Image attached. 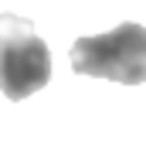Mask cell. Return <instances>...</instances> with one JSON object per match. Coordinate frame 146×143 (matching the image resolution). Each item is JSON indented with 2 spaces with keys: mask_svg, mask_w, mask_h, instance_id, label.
I'll use <instances>...</instances> for the list:
<instances>
[{
  "mask_svg": "<svg viewBox=\"0 0 146 143\" xmlns=\"http://www.w3.org/2000/svg\"><path fill=\"white\" fill-rule=\"evenodd\" d=\"M72 68L78 75L109 78L119 85L146 82V27L126 21L109 34L78 37L72 44Z\"/></svg>",
  "mask_w": 146,
  "mask_h": 143,
  "instance_id": "6da1fadb",
  "label": "cell"
},
{
  "mask_svg": "<svg viewBox=\"0 0 146 143\" xmlns=\"http://www.w3.org/2000/svg\"><path fill=\"white\" fill-rule=\"evenodd\" d=\"M51 82V51L37 34H21L0 44V92L21 102Z\"/></svg>",
  "mask_w": 146,
  "mask_h": 143,
  "instance_id": "7a4b0ae2",
  "label": "cell"
},
{
  "mask_svg": "<svg viewBox=\"0 0 146 143\" xmlns=\"http://www.w3.org/2000/svg\"><path fill=\"white\" fill-rule=\"evenodd\" d=\"M21 34H34V24L21 14H0V44L10 41V37H21Z\"/></svg>",
  "mask_w": 146,
  "mask_h": 143,
  "instance_id": "3957f363",
  "label": "cell"
}]
</instances>
